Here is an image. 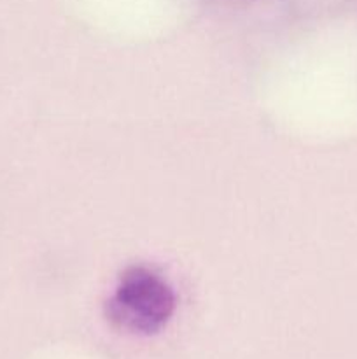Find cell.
I'll return each instance as SVG.
<instances>
[{"label":"cell","mask_w":357,"mask_h":359,"mask_svg":"<svg viewBox=\"0 0 357 359\" xmlns=\"http://www.w3.org/2000/svg\"><path fill=\"white\" fill-rule=\"evenodd\" d=\"M175 305L174 290L163 277L146 266H130L105 304V316L119 330L156 335L168 325Z\"/></svg>","instance_id":"obj_1"}]
</instances>
